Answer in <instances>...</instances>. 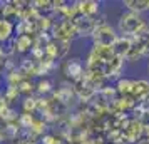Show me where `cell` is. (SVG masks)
<instances>
[{
    "label": "cell",
    "instance_id": "6da1fadb",
    "mask_svg": "<svg viewBox=\"0 0 149 144\" xmlns=\"http://www.w3.org/2000/svg\"><path fill=\"white\" fill-rule=\"evenodd\" d=\"M149 27L148 24V19L141 14H134V12H124V14L119 17L117 20V34L119 35H124V37H131L134 39L137 35L144 32L146 29Z\"/></svg>",
    "mask_w": 149,
    "mask_h": 144
},
{
    "label": "cell",
    "instance_id": "7a4b0ae2",
    "mask_svg": "<svg viewBox=\"0 0 149 144\" xmlns=\"http://www.w3.org/2000/svg\"><path fill=\"white\" fill-rule=\"evenodd\" d=\"M117 30L116 27H112L111 24L104 20H97V25H95L94 32H92V40H94V45H107L111 47L112 44L117 39Z\"/></svg>",
    "mask_w": 149,
    "mask_h": 144
},
{
    "label": "cell",
    "instance_id": "3957f363",
    "mask_svg": "<svg viewBox=\"0 0 149 144\" xmlns=\"http://www.w3.org/2000/svg\"><path fill=\"white\" fill-rule=\"evenodd\" d=\"M52 37L54 40H61V42H72L75 35V29L72 20H67V19H61L59 22H54L52 25Z\"/></svg>",
    "mask_w": 149,
    "mask_h": 144
},
{
    "label": "cell",
    "instance_id": "277c9868",
    "mask_svg": "<svg viewBox=\"0 0 149 144\" xmlns=\"http://www.w3.org/2000/svg\"><path fill=\"white\" fill-rule=\"evenodd\" d=\"M72 24H74L75 34L79 37H91L92 32H94L95 25H97V20L95 17H84V15H77L72 19Z\"/></svg>",
    "mask_w": 149,
    "mask_h": 144
},
{
    "label": "cell",
    "instance_id": "5b68a950",
    "mask_svg": "<svg viewBox=\"0 0 149 144\" xmlns=\"http://www.w3.org/2000/svg\"><path fill=\"white\" fill-rule=\"evenodd\" d=\"M77 15H84V17H95L101 10V3L94 2V0H84V2H75L74 3Z\"/></svg>",
    "mask_w": 149,
    "mask_h": 144
},
{
    "label": "cell",
    "instance_id": "8992f818",
    "mask_svg": "<svg viewBox=\"0 0 149 144\" xmlns=\"http://www.w3.org/2000/svg\"><path fill=\"white\" fill-rule=\"evenodd\" d=\"M131 45H132V39H131V37L117 35L116 42L112 44V45H111V47H112V52H114V55L121 57V59H126V55H127V52H129V49H131Z\"/></svg>",
    "mask_w": 149,
    "mask_h": 144
},
{
    "label": "cell",
    "instance_id": "52a82bcc",
    "mask_svg": "<svg viewBox=\"0 0 149 144\" xmlns=\"http://www.w3.org/2000/svg\"><path fill=\"white\" fill-rule=\"evenodd\" d=\"M65 74L74 81H81L84 77V65L79 59H70L65 64Z\"/></svg>",
    "mask_w": 149,
    "mask_h": 144
},
{
    "label": "cell",
    "instance_id": "ba28073f",
    "mask_svg": "<svg viewBox=\"0 0 149 144\" xmlns=\"http://www.w3.org/2000/svg\"><path fill=\"white\" fill-rule=\"evenodd\" d=\"M122 7H126L127 12H134V14H144L149 10V0H126L122 2Z\"/></svg>",
    "mask_w": 149,
    "mask_h": 144
},
{
    "label": "cell",
    "instance_id": "9c48e42d",
    "mask_svg": "<svg viewBox=\"0 0 149 144\" xmlns=\"http://www.w3.org/2000/svg\"><path fill=\"white\" fill-rule=\"evenodd\" d=\"M12 44L15 47V52H27L32 50V39L29 34H22V35H15L12 39Z\"/></svg>",
    "mask_w": 149,
    "mask_h": 144
},
{
    "label": "cell",
    "instance_id": "30bf717a",
    "mask_svg": "<svg viewBox=\"0 0 149 144\" xmlns=\"http://www.w3.org/2000/svg\"><path fill=\"white\" fill-rule=\"evenodd\" d=\"M14 29H15V25L10 20L3 19V17L0 19V44L14 39Z\"/></svg>",
    "mask_w": 149,
    "mask_h": 144
},
{
    "label": "cell",
    "instance_id": "8fae6325",
    "mask_svg": "<svg viewBox=\"0 0 149 144\" xmlns=\"http://www.w3.org/2000/svg\"><path fill=\"white\" fill-rule=\"evenodd\" d=\"M134 39L139 42V45L142 47V52H144V55H146V57H149V27L146 29L144 32H141L137 37H134Z\"/></svg>",
    "mask_w": 149,
    "mask_h": 144
},
{
    "label": "cell",
    "instance_id": "7c38bea8",
    "mask_svg": "<svg viewBox=\"0 0 149 144\" xmlns=\"http://www.w3.org/2000/svg\"><path fill=\"white\" fill-rule=\"evenodd\" d=\"M35 107H37V101L34 97H25L24 99V111H25V114H30V111H34Z\"/></svg>",
    "mask_w": 149,
    "mask_h": 144
},
{
    "label": "cell",
    "instance_id": "4fadbf2b",
    "mask_svg": "<svg viewBox=\"0 0 149 144\" xmlns=\"http://www.w3.org/2000/svg\"><path fill=\"white\" fill-rule=\"evenodd\" d=\"M37 86V90L40 92V94H47L49 90H52V87H50V82H49L47 79H44V81H39V82L35 84Z\"/></svg>",
    "mask_w": 149,
    "mask_h": 144
},
{
    "label": "cell",
    "instance_id": "5bb4252c",
    "mask_svg": "<svg viewBox=\"0 0 149 144\" xmlns=\"http://www.w3.org/2000/svg\"><path fill=\"white\" fill-rule=\"evenodd\" d=\"M42 144H57V143H55V137L54 136L45 134V136L42 137Z\"/></svg>",
    "mask_w": 149,
    "mask_h": 144
},
{
    "label": "cell",
    "instance_id": "9a60e30c",
    "mask_svg": "<svg viewBox=\"0 0 149 144\" xmlns=\"http://www.w3.org/2000/svg\"><path fill=\"white\" fill-rule=\"evenodd\" d=\"M148 74H149V61H148Z\"/></svg>",
    "mask_w": 149,
    "mask_h": 144
}]
</instances>
